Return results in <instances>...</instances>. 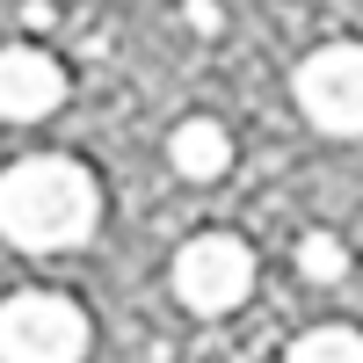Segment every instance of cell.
Segmentation results:
<instances>
[{"label": "cell", "mask_w": 363, "mask_h": 363, "mask_svg": "<svg viewBox=\"0 0 363 363\" xmlns=\"http://www.w3.org/2000/svg\"><path fill=\"white\" fill-rule=\"evenodd\" d=\"M102 218V182L87 174L80 160H15L0 174V233L29 255H58V247H80Z\"/></svg>", "instance_id": "obj_1"}, {"label": "cell", "mask_w": 363, "mask_h": 363, "mask_svg": "<svg viewBox=\"0 0 363 363\" xmlns=\"http://www.w3.org/2000/svg\"><path fill=\"white\" fill-rule=\"evenodd\" d=\"M87 335L95 327L66 291H15L0 306V363H80Z\"/></svg>", "instance_id": "obj_2"}, {"label": "cell", "mask_w": 363, "mask_h": 363, "mask_svg": "<svg viewBox=\"0 0 363 363\" xmlns=\"http://www.w3.org/2000/svg\"><path fill=\"white\" fill-rule=\"evenodd\" d=\"M247 291H255V247L240 233H196V240H182V255H174V298L189 313H203V320L240 313Z\"/></svg>", "instance_id": "obj_3"}, {"label": "cell", "mask_w": 363, "mask_h": 363, "mask_svg": "<svg viewBox=\"0 0 363 363\" xmlns=\"http://www.w3.org/2000/svg\"><path fill=\"white\" fill-rule=\"evenodd\" d=\"M291 95L327 138H363V44H320L298 66Z\"/></svg>", "instance_id": "obj_4"}, {"label": "cell", "mask_w": 363, "mask_h": 363, "mask_svg": "<svg viewBox=\"0 0 363 363\" xmlns=\"http://www.w3.org/2000/svg\"><path fill=\"white\" fill-rule=\"evenodd\" d=\"M66 102V66L37 44H8L0 51V116L8 124H37Z\"/></svg>", "instance_id": "obj_5"}, {"label": "cell", "mask_w": 363, "mask_h": 363, "mask_svg": "<svg viewBox=\"0 0 363 363\" xmlns=\"http://www.w3.org/2000/svg\"><path fill=\"white\" fill-rule=\"evenodd\" d=\"M167 160H174V174H189V182H218L233 167V131L218 124V116H182L174 138H167Z\"/></svg>", "instance_id": "obj_6"}, {"label": "cell", "mask_w": 363, "mask_h": 363, "mask_svg": "<svg viewBox=\"0 0 363 363\" xmlns=\"http://www.w3.org/2000/svg\"><path fill=\"white\" fill-rule=\"evenodd\" d=\"M284 363H363V335L356 327H313V335H298Z\"/></svg>", "instance_id": "obj_7"}, {"label": "cell", "mask_w": 363, "mask_h": 363, "mask_svg": "<svg viewBox=\"0 0 363 363\" xmlns=\"http://www.w3.org/2000/svg\"><path fill=\"white\" fill-rule=\"evenodd\" d=\"M298 277H306V284H342L349 277L342 233H306V240H298Z\"/></svg>", "instance_id": "obj_8"}, {"label": "cell", "mask_w": 363, "mask_h": 363, "mask_svg": "<svg viewBox=\"0 0 363 363\" xmlns=\"http://www.w3.org/2000/svg\"><path fill=\"white\" fill-rule=\"evenodd\" d=\"M182 22H189L196 37H218V29H225V8H218V0H182Z\"/></svg>", "instance_id": "obj_9"}]
</instances>
